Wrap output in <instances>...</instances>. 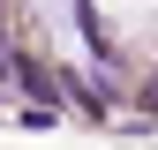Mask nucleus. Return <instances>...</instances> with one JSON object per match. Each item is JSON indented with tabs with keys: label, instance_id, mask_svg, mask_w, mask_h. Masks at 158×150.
I'll return each instance as SVG.
<instances>
[{
	"label": "nucleus",
	"instance_id": "f257e3e1",
	"mask_svg": "<svg viewBox=\"0 0 158 150\" xmlns=\"http://www.w3.org/2000/svg\"><path fill=\"white\" fill-rule=\"evenodd\" d=\"M68 90H75L90 112H113V83H98V75H68Z\"/></svg>",
	"mask_w": 158,
	"mask_h": 150
}]
</instances>
